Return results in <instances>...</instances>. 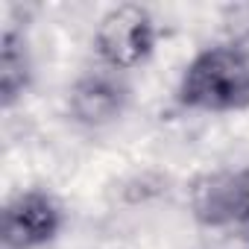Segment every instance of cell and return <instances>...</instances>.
Returning a JSON list of instances; mask_svg holds the SVG:
<instances>
[{
  "label": "cell",
  "mask_w": 249,
  "mask_h": 249,
  "mask_svg": "<svg viewBox=\"0 0 249 249\" xmlns=\"http://www.w3.org/2000/svg\"><path fill=\"white\" fill-rule=\"evenodd\" d=\"M179 103L194 111H240L249 106V56L240 47L223 44L194 56L185 68Z\"/></svg>",
  "instance_id": "6da1fadb"
},
{
  "label": "cell",
  "mask_w": 249,
  "mask_h": 249,
  "mask_svg": "<svg viewBox=\"0 0 249 249\" xmlns=\"http://www.w3.org/2000/svg\"><path fill=\"white\" fill-rule=\"evenodd\" d=\"M156 44V24L144 6L123 3L108 9L94 33V47L111 71L141 65Z\"/></svg>",
  "instance_id": "7a4b0ae2"
},
{
  "label": "cell",
  "mask_w": 249,
  "mask_h": 249,
  "mask_svg": "<svg viewBox=\"0 0 249 249\" xmlns=\"http://www.w3.org/2000/svg\"><path fill=\"white\" fill-rule=\"evenodd\" d=\"M62 229V208L44 191H24L3 208L6 249H36L50 243Z\"/></svg>",
  "instance_id": "277c9868"
},
{
  "label": "cell",
  "mask_w": 249,
  "mask_h": 249,
  "mask_svg": "<svg viewBox=\"0 0 249 249\" xmlns=\"http://www.w3.org/2000/svg\"><path fill=\"white\" fill-rule=\"evenodd\" d=\"M191 211L202 226H234L249 220V170L205 173L191 185Z\"/></svg>",
  "instance_id": "3957f363"
},
{
  "label": "cell",
  "mask_w": 249,
  "mask_h": 249,
  "mask_svg": "<svg viewBox=\"0 0 249 249\" xmlns=\"http://www.w3.org/2000/svg\"><path fill=\"white\" fill-rule=\"evenodd\" d=\"M30 82V59L24 38L18 33L3 36V50H0V94H3V106H12Z\"/></svg>",
  "instance_id": "8992f818"
},
{
  "label": "cell",
  "mask_w": 249,
  "mask_h": 249,
  "mask_svg": "<svg viewBox=\"0 0 249 249\" xmlns=\"http://www.w3.org/2000/svg\"><path fill=\"white\" fill-rule=\"evenodd\" d=\"M123 103H126V88L108 71L82 76L68 94V108L73 120L85 123V126L111 123L123 111Z\"/></svg>",
  "instance_id": "5b68a950"
}]
</instances>
